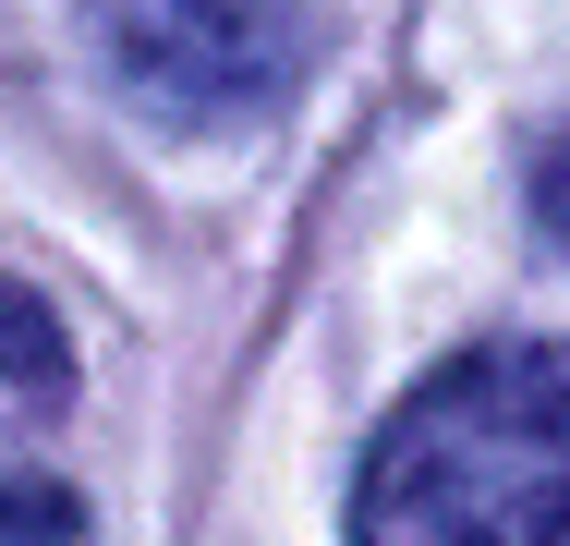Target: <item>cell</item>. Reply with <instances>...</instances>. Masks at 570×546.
<instances>
[{
    "label": "cell",
    "instance_id": "6da1fadb",
    "mask_svg": "<svg viewBox=\"0 0 570 546\" xmlns=\"http://www.w3.org/2000/svg\"><path fill=\"white\" fill-rule=\"evenodd\" d=\"M352 546H570V340L438 364L352 474Z\"/></svg>",
    "mask_w": 570,
    "mask_h": 546
},
{
    "label": "cell",
    "instance_id": "7a4b0ae2",
    "mask_svg": "<svg viewBox=\"0 0 570 546\" xmlns=\"http://www.w3.org/2000/svg\"><path fill=\"white\" fill-rule=\"evenodd\" d=\"M121 98L195 134H243L304 86V12L292 0H86Z\"/></svg>",
    "mask_w": 570,
    "mask_h": 546
},
{
    "label": "cell",
    "instance_id": "3957f363",
    "mask_svg": "<svg viewBox=\"0 0 570 546\" xmlns=\"http://www.w3.org/2000/svg\"><path fill=\"white\" fill-rule=\"evenodd\" d=\"M0 389L37 401V413L73 401V340H61V316H49V292H24V280H0Z\"/></svg>",
    "mask_w": 570,
    "mask_h": 546
},
{
    "label": "cell",
    "instance_id": "277c9868",
    "mask_svg": "<svg viewBox=\"0 0 570 546\" xmlns=\"http://www.w3.org/2000/svg\"><path fill=\"white\" fill-rule=\"evenodd\" d=\"M0 546H86V498H73L61 474L0 461Z\"/></svg>",
    "mask_w": 570,
    "mask_h": 546
},
{
    "label": "cell",
    "instance_id": "5b68a950",
    "mask_svg": "<svg viewBox=\"0 0 570 546\" xmlns=\"http://www.w3.org/2000/svg\"><path fill=\"white\" fill-rule=\"evenodd\" d=\"M534 231H547V243H570V121L534 146Z\"/></svg>",
    "mask_w": 570,
    "mask_h": 546
}]
</instances>
